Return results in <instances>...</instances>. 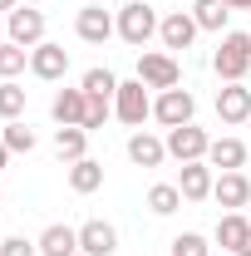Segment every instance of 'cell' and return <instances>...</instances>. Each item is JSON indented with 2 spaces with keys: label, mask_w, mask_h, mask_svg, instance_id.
<instances>
[{
  "label": "cell",
  "mask_w": 251,
  "mask_h": 256,
  "mask_svg": "<svg viewBox=\"0 0 251 256\" xmlns=\"http://www.w3.org/2000/svg\"><path fill=\"white\" fill-rule=\"evenodd\" d=\"M212 69H217L222 84H242V79L251 74V30H226V34H217Z\"/></svg>",
  "instance_id": "obj_1"
},
{
  "label": "cell",
  "mask_w": 251,
  "mask_h": 256,
  "mask_svg": "<svg viewBox=\"0 0 251 256\" xmlns=\"http://www.w3.org/2000/svg\"><path fill=\"white\" fill-rule=\"evenodd\" d=\"M114 20H118V40L133 44V50H148V40H153L158 25H162V15H158L148 0H124V5L114 10Z\"/></svg>",
  "instance_id": "obj_2"
},
{
  "label": "cell",
  "mask_w": 251,
  "mask_h": 256,
  "mask_svg": "<svg viewBox=\"0 0 251 256\" xmlns=\"http://www.w3.org/2000/svg\"><path fill=\"white\" fill-rule=\"evenodd\" d=\"M114 118L128 128H143V118H153V98L143 79H118V94H114Z\"/></svg>",
  "instance_id": "obj_3"
},
{
  "label": "cell",
  "mask_w": 251,
  "mask_h": 256,
  "mask_svg": "<svg viewBox=\"0 0 251 256\" xmlns=\"http://www.w3.org/2000/svg\"><path fill=\"white\" fill-rule=\"evenodd\" d=\"M138 79L148 84V89H178L182 84V69H178V54H168V50H143L138 54Z\"/></svg>",
  "instance_id": "obj_4"
},
{
  "label": "cell",
  "mask_w": 251,
  "mask_h": 256,
  "mask_svg": "<svg viewBox=\"0 0 251 256\" xmlns=\"http://www.w3.org/2000/svg\"><path fill=\"white\" fill-rule=\"evenodd\" d=\"M168 158L178 162H207V148H212V138H207V128L197 124H182V128H168Z\"/></svg>",
  "instance_id": "obj_5"
},
{
  "label": "cell",
  "mask_w": 251,
  "mask_h": 256,
  "mask_svg": "<svg viewBox=\"0 0 251 256\" xmlns=\"http://www.w3.org/2000/svg\"><path fill=\"white\" fill-rule=\"evenodd\" d=\"M44 30H50V20H44V10H34V5H15L10 15H5V34L15 40V44H44Z\"/></svg>",
  "instance_id": "obj_6"
},
{
  "label": "cell",
  "mask_w": 251,
  "mask_h": 256,
  "mask_svg": "<svg viewBox=\"0 0 251 256\" xmlns=\"http://www.w3.org/2000/svg\"><path fill=\"white\" fill-rule=\"evenodd\" d=\"M192 114H197V98H192V89H162V94L153 98V118L162 128H182V124H192Z\"/></svg>",
  "instance_id": "obj_7"
},
{
  "label": "cell",
  "mask_w": 251,
  "mask_h": 256,
  "mask_svg": "<svg viewBox=\"0 0 251 256\" xmlns=\"http://www.w3.org/2000/svg\"><path fill=\"white\" fill-rule=\"evenodd\" d=\"M74 34H79L84 44H108V40L118 34V20H114V10H104V5H84V10L74 15Z\"/></svg>",
  "instance_id": "obj_8"
},
{
  "label": "cell",
  "mask_w": 251,
  "mask_h": 256,
  "mask_svg": "<svg viewBox=\"0 0 251 256\" xmlns=\"http://www.w3.org/2000/svg\"><path fill=\"white\" fill-rule=\"evenodd\" d=\"M197 20H192V10H168L162 15V25H158V40H162V50L168 54H178V50H192V40H197Z\"/></svg>",
  "instance_id": "obj_9"
},
{
  "label": "cell",
  "mask_w": 251,
  "mask_h": 256,
  "mask_svg": "<svg viewBox=\"0 0 251 256\" xmlns=\"http://www.w3.org/2000/svg\"><path fill=\"white\" fill-rule=\"evenodd\" d=\"M30 74H34V79H44V84H60L64 74H69V50L54 44V40L34 44V50H30Z\"/></svg>",
  "instance_id": "obj_10"
},
{
  "label": "cell",
  "mask_w": 251,
  "mask_h": 256,
  "mask_svg": "<svg viewBox=\"0 0 251 256\" xmlns=\"http://www.w3.org/2000/svg\"><path fill=\"white\" fill-rule=\"evenodd\" d=\"M79 252L84 256H114L118 252V226L104 222V217H89L79 226Z\"/></svg>",
  "instance_id": "obj_11"
},
{
  "label": "cell",
  "mask_w": 251,
  "mask_h": 256,
  "mask_svg": "<svg viewBox=\"0 0 251 256\" xmlns=\"http://www.w3.org/2000/svg\"><path fill=\"white\" fill-rule=\"evenodd\" d=\"M217 118L226 128L251 124V89H246V84H222V89H217Z\"/></svg>",
  "instance_id": "obj_12"
},
{
  "label": "cell",
  "mask_w": 251,
  "mask_h": 256,
  "mask_svg": "<svg viewBox=\"0 0 251 256\" xmlns=\"http://www.w3.org/2000/svg\"><path fill=\"white\" fill-rule=\"evenodd\" d=\"M212 182H217V168L212 162H182V172H178L182 202H207L212 197Z\"/></svg>",
  "instance_id": "obj_13"
},
{
  "label": "cell",
  "mask_w": 251,
  "mask_h": 256,
  "mask_svg": "<svg viewBox=\"0 0 251 256\" xmlns=\"http://www.w3.org/2000/svg\"><path fill=\"white\" fill-rule=\"evenodd\" d=\"M84 114H89V94L84 89H54V98H50V118L60 128H84Z\"/></svg>",
  "instance_id": "obj_14"
},
{
  "label": "cell",
  "mask_w": 251,
  "mask_h": 256,
  "mask_svg": "<svg viewBox=\"0 0 251 256\" xmlns=\"http://www.w3.org/2000/svg\"><path fill=\"white\" fill-rule=\"evenodd\" d=\"M212 202H222L226 212H242L251 202V178L236 168V172H217V182H212Z\"/></svg>",
  "instance_id": "obj_15"
},
{
  "label": "cell",
  "mask_w": 251,
  "mask_h": 256,
  "mask_svg": "<svg viewBox=\"0 0 251 256\" xmlns=\"http://www.w3.org/2000/svg\"><path fill=\"white\" fill-rule=\"evenodd\" d=\"M162 158H168V143H162L158 133H148V128H133V133H128V162H138V168H162Z\"/></svg>",
  "instance_id": "obj_16"
},
{
  "label": "cell",
  "mask_w": 251,
  "mask_h": 256,
  "mask_svg": "<svg viewBox=\"0 0 251 256\" xmlns=\"http://www.w3.org/2000/svg\"><path fill=\"white\" fill-rule=\"evenodd\" d=\"M212 242H217L222 252L236 256V252L251 242V217H246V212H222V222H217V232H212Z\"/></svg>",
  "instance_id": "obj_17"
},
{
  "label": "cell",
  "mask_w": 251,
  "mask_h": 256,
  "mask_svg": "<svg viewBox=\"0 0 251 256\" xmlns=\"http://www.w3.org/2000/svg\"><path fill=\"white\" fill-rule=\"evenodd\" d=\"M40 256H79V226L50 222L40 232Z\"/></svg>",
  "instance_id": "obj_18"
},
{
  "label": "cell",
  "mask_w": 251,
  "mask_h": 256,
  "mask_svg": "<svg viewBox=\"0 0 251 256\" xmlns=\"http://www.w3.org/2000/svg\"><path fill=\"white\" fill-rule=\"evenodd\" d=\"M192 20H197V30H207V34H226L232 5L226 0H192Z\"/></svg>",
  "instance_id": "obj_19"
},
{
  "label": "cell",
  "mask_w": 251,
  "mask_h": 256,
  "mask_svg": "<svg viewBox=\"0 0 251 256\" xmlns=\"http://www.w3.org/2000/svg\"><path fill=\"white\" fill-rule=\"evenodd\" d=\"M207 162H212L217 172H236V168H246V143H242V138H212Z\"/></svg>",
  "instance_id": "obj_20"
},
{
  "label": "cell",
  "mask_w": 251,
  "mask_h": 256,
  "mask_svg": "<svg viewBox=\"0 0 251 256\" xmlns=\"http://www.w3.org/2000/svg\"><path fill=\"white\" fill-rule=\"evenodd\" d=\"M54 153H60V162H79L89 158V128H54Z\"/></svg>",
  "instance_id": "obj_21"
},
{
  "label": "cell",
  "mask_w": 251,
  "mask_h": 256,
  "mask_svg": "<svg viewBox=\"0 0 251 256\" xmlns=\"http://www.w3.org/2000/svg\"><path fill=\"white\" fill-rule=\"evenodd\" d=\"M69 188L79 192V197L98 192V188H104V162H98V158H79V162H69Z\"/></svg>",
  "instance_id": "obj_22"
},
{
  "label": "cell",
  "mask_w": 251,
  "mask_h": 256,
  "mask_svg": "<svg viewBox=\"0 0 251 256\" xmlns=\"http://www.w3.org/2000/svg\"><path fill=\"white\" fill-rule=\"evenodd\" d=\"M178 207H182L178 182H153V188H148V212H153V217H172Z\"/></svg>",
  "instance_id": "obj_23"
},
{
  "label": "cell",
  "mask_w": 251,
  "mask_h": 256,
  "mask_svg": "<svg viewBox=\"0 0 251 256\" xmlns=\"http://www.w3.org/2000/svg\"><path fill=\"white\" fill-rule=\"evenodd\" d=\"M79 89H84V94H98V98H114V94H118V74L104 69V64H94V69H84Z\"/></svg>",
  "instance_id": "obj_24"
},
{
  "label": "cell",
  "mask_w": 251,
  "mask_h": 256,
  "mask_svg": "<svg viewBox=\"0 0 251 256\" xmlns=\"http://www.w3.org/2000/svg\"><path fill=\"white\" fill-rule=\"evenodd\" d=\"M0 143H5L10 153H34V143H40V138H34V128L25 124V118H10V124L0 128Z\"/></svg>",
  "instance_id": "obj_25"
},
{
  "label": "cell",
  "mask_w": 251,
  "mask_h": 256,
  "mask_svg": "<svg viewBox=\"0 0 251 256\" xmlns=\"http://www.w3.org/2000/svg\"><path fill=\"white\" fill-rule=\"evenodd\" d=\"M30 69V50L15 44V40H0V79H15Z\"/></svg>",
  "instance_id": "obj_26"
},
{
  "label": "cell",
  "mask_w": 251,
  "mask_h": 256,
  "mask_svg": "<svg viewBox=\"0 0 251 256\" xmlns=\"http://www.w3.org/2000/svg\"><path fill=\"white\" fill-rule=\"evenodd\" d=\"M0 118H5V124H10V118H25V84L0 79Z\"/></svg>",
  "instance_id": "obj_27"
},
{
  "label": "cell",
  "mask_w": 251,
  "mask_h": 256,
  "mask_svg": "<svg viewBox=\"0 0 251 256\" xmlns=\"http://www.w3.org/2000/svg\"><path fill=\"white\" fill-rule=\"evenodd\" d=\"M172 256H212V242L202 232H178L172 236Z\"/></svg>",
  "instance_id": "obj_28"
},
{
  "label": "cell",
  "mask_w": 251,
  "mask_h": 256,
  "mask_svg": "<svg viewBox=\"0 0 251 256\" xmlns=\"http://www.w3.org/2000/svg\"><path fill=\"white\" fill-rule=\"evenodd\" d=\"M114 118V98H98V94H89V114H84V128L89 133H98V128Z\"/></svg>",
  "instance_id": "obj_29"
},
{
  "label": "cell",
  "mask_w": 251,
  "mask_h": 256,
  "mask_svg": "<svg viewBox=\"0 0 251 256\" xmlns=\"http://www.w3.org/2000/svg\"><path fill=\"white\" fill-rule=\"evenodd\" d=\"M0 256H40V242H30V236H0Z\"/></svg>",
  "instance_id": "obj_30"
},
{
  "label": "cell",
  "mask_w": 251,
  "mask_h": 256,
  "mask_svg": "<svg viewBox=\"0 0 251 256\" xmlns=\"http://www.w3.org/2000/svg\"><path fill=\"white\" fill-rule=\"evenodd\" d=\"M15 5H20V0H0V15H10V10H15Z\"/></svg>",
  "instance_id": "obj_31"
},
{
  "label": "cell",
  "mask_w": 251,
  "mask_h": 256,
  "mask_svg": "<svg viewBox=\"0 0 251 256\" xmlns=\"http://www.w3.org/2000/svg\"><path fill=\"white\" fill-rule=\"evenodd\" d=\"M226 5H232V10H251V0H226Z\"/></svg>",
  "instance_id": "obj_32"
},
{
  "label": "cell",
  "mask_w": 251,
  "mask_h": 256,
  "mask_svg": "<svg viewBox=\"0 0 251 256\" xmlns=\"http://www.w3.org/2000/svg\"><path fill=\"white\" fill-rule=\"evenodd\" d=\"M5 162H10V148H5V143H0V168H5Z\"/></svg>",
  "instance_id": "obj_33"
},
{
  "label": "cell",
  "mask_w": 251,
  "mask_h": 256,
  "mask_svg": "<svg viewBox=\"0 0 251 256\" xmlns=\"http://www.w3.org/2000/svg\"><path fill=\"white\" fill-rule=\"evenodd\" d=\"M236 256H251V242H246V246H242V252H236Z\"/></svg>",
  "instance_id": "obj_34"
},
{
  "label": "cell",
  "mask_w": 251,
  "mask_h": 256,
  "mask_svg": "<svg viewBox=\"0 0 251 256\" xmlns=\"http://www.w3.org/2000/svg\"><path fill=\"white\" fill-rule=\"evenodd\" d=\"M0 202H5V188H0Z\"/></svg>",
  "instance_id": "obj_35"
},
{
  "label": "cell",
  "mask_w": 251,
  "mask_h": 256,
  "mask_svg": "<svg viewBox=\"0 0 251 256\" xmlns=\"http://www.w3.org/2000/svg\"><path fill=\"white\" fill-rule=\"evenodd\" d=\"M79 256H84V252H79Z\"/></svg>",
  "instance_id": "obj_36"
}]
</instances>
